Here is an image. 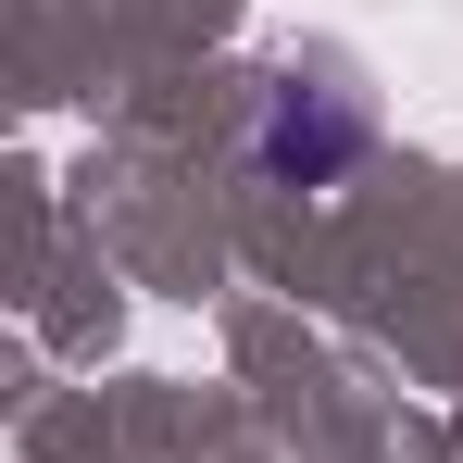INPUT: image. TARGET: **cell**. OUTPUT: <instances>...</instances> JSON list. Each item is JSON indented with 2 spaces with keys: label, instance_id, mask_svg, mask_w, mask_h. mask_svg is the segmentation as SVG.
<instances>
[{
  "label": "cell",
  "instance_id": "obj_1",
  "mask_svg": "<svg viewBox=\"0 0 463 463\" xmlns=\"http://www.w3.org/2000/svg\"><path fill=\"white\" fill-rule=\"evenodd\" d=\"M364 138H376V113H364L351 88H326V76H276L263 126H250V163H263L276 188H326Z\"/></svg>",
  "mask_w": 463,
  "mask_h": 463
}]
</instances>
